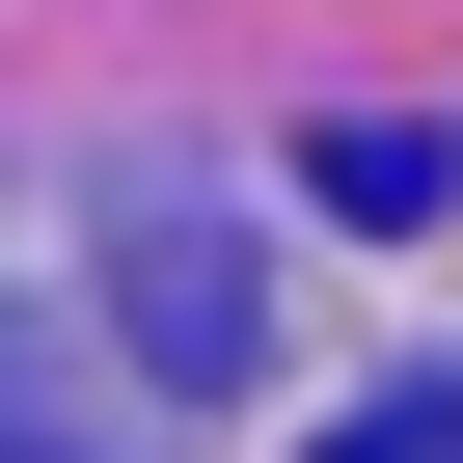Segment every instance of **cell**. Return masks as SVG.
<instances>
[{"instance_id":"cell-2","label":"cell","mask_w":463,"mask_h":463,"mask_svg":"<svg viewBox=\"0 0 463 463\" xmlns=\"http://www.w3.org/2000/svg\"><path fill=\"white\" fill-rule=\"evenodd\" d=\"M300 463H463V382H382V409H327Z\"/></svg>"},{"instance_id":"cell-1","label":"cell","mask_w":463,"mask_h":463,"mask_svg":"<svg viewBox=\"0 0 463 463\" xmlns=\"http://www.w3.org/2000/svg\"><path fill=\"white\" fill-rule=\"evenodd\" d=\"M137 327H164V382H246V273H218L191 218H137Z\"/></svg>"}]
</instances>
